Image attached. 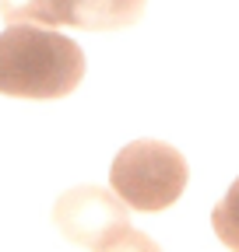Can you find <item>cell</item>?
<instances>
[{
  "label": "cell",
  "mask_w": 239,
  "mask_h": 252,
  "mask_svg": "<svg viewBox=\"0 0 239 252\" xmlns=\"http://www.w3.org/2000/svg\"><path fill=\"white\" fill-rule=\"evenodd\" d=\"M187 158L162 140H134L113 158L109 182L120 203L130 210H165L187 189Z\"/></svg>",
  "instance_id": "obj_2"
},
{
  "label": "cell",
  "mask_w": 239,
  "mask_h": 252,
  "mask_svg": "<svg viewBox=\"0 0 239 252\" xmlns=\"http://www.w3.org/2000/svg\"><path fill=\"white\" fill-rule=\"evenodd\" d=\"M84 77V53L74 39L39 25L0 32V94L64 98Z\"/></svg>",
  "instance_id": "obj_1"
},
{
  "label": "cell",
  "mask_w": 239,
  "mask_h": 252,
  "mask_svg": "<svg viewBox=\"0 0 239 252\" xmlns=\"http://www.w3.org/2000/svg\"><path fill=\"white\" fill-rule=\"evenodd\" d=\"M148 0H53V21L71 28H130L141 21Z\"/></svg>",
  "instance_id": "obj_4"
},
{
  "label": "cell",
  "mask_w": 239,
  "mask_h": 252,
  "mask_svg": "<svg viewBox=\"0 0 239 252\" xmlns=\"http://www.w3.org/2000/svg\"><path fill=\"white\" fill-rule=\"evenodd\" d=\"M53 220L74 245L99 249L116 231L130 228L127 207L120 203L116 193H106L99 186H74L53 207Z\"/></svg>",
  "instance_id": "obj_3"
},
{
  "label": "cell",
  "mask_w": 239,
  "mask_h": 252,
  "mask_svg": "<svg viewBox=\"0 0 239 252\" xmlns=\"http://www.w3.org/2000/svg\"><path fill=\"white\" fill-rule=\"evenodd\" d=\"M95 252H162L155 238H148L144 231H134V228H123L116 231L109 242H102Z\"/></svg>",
  "instance_id": "obj_7"
},
{
  "label": "cell",
  "mask_w": 239,
  "mask_h": 252,
  "mask_svg": "<svg viewBox=\"0 0 239 252\" xmlns=\"http://www.w3.org/2000/svg\"><path fill=\"white\" fill-rule=\"evenodd\" d=\"M7 25H39V28H56L53 21V0H0Z\"/></svg>",
  "instance_id": "obj_6"
},
{
  "label": "cell",
  "mask_w": 239,
  "mask_h": 252,
  "mask_svg": "<svg viewBox=\"0 0 239 252\" xmlns=\"http://www.w3.org/2000/svg\"><path fill=\"white\" fill-rule=\"evenodd\" d=\"M211 224H215V235L222 238V245L239 252V179L229 186V193L211 210Z\"/></svg>",
  "instance_id": "obj_5"
}]
</instances>
